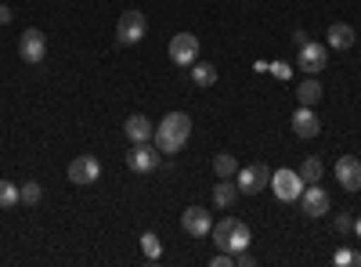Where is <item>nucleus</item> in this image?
<instances>
[{
	"instance_id": "9",
	"label": "nucleus",
	"mask_w": 361,
	"mask_h": 267,
	"mask_svg": "<svg viewBox=\"0 0 361 267\" xmlns=\"http://www.w3.org/2000/svg\"><path fill=\"white\" fill-rule=\"evenodd\" d=\"M325 62H329V51H325L322 44L307 40L304 47H300V58H296V69H304L307 76H318V73L325 69Z\"/></svg>"
},
{
	"instance_id": "11",
	"label": "nucleus",
	"mask_w": 361,
	"mask_h": 267,
	"mask_svg": "<svg viewBox=\"0 0 361 267\" xmlns=\"http://www.w3.org/2000/svg\"><path fill=\"white\" fill-rule=\"evenodd\" d=\"M98 177H102V163L94 156H76L69 163V181L73 185H94Z\"/></svg>"
},
{
	"instance_id": "16",
	"label": "nucleus",
	"mask_w": 361,
	"mask_h": 267,
	"mask_svg": "<svg viewBox=\"0 0 361 267\" xmlns=\"http://www.w3.org/2000/svg\"><path fill=\"white\" fill-rule=\"evenodd\" d=\"M329 47H333V51H347V47H354V25H347V22H333V25H329Z\"/></svg>"
},
{
	"instance_id": "1",
	"label": "nucleus",
	"mask_w": 361,
	"mask_h": 267,
	"mask_svg": "<svg viewBox=\"0 0 361 267\" xmlns=\"http://www.w3.org/2000/svg\"><path fill=\"white\" fill-rule=\"evenodd\" d=\"M188 137H192V116L188 112H170L166 120L156 127L152 144L159 148L163 156H173V152H180V148L188 144Z\"/></svg>"
},
{
	"instance_id": "7",
	"label": "nucleus",
	"mask_w": 361,
	"mask_h": 267,
	"mask_svg": "<svg viewBox=\"0 0 361 267\" xmlns=\"http://www.w3.org/2000/svg\"><path fill=\"white\" fill-rule=\"evenodd\" d=\"M180 228H185L192 239H206V235L214 231V217H209L206 206H188V210L180 213Z\"/></svg>"
},
{
	"instance_id": "8",
	"label": "nucleus",
	"mask_w": 361,
	"mask_h": 267,
	"mask_svg": "<svg viewBox=\"0 0 361 267\" xmlns=\"http://www.w3.org/2000/svg\"><path fill=\"white\" fill-rule=\"evenodd\" d=\"M267 185H271V173H267L264 163H253V166L238 170V192H243V195H257V192H264Z\"/></svg>"
},
{
	"instance_id": "3",
	"label": "nucleus",
	"mask_w": 361,
	"mask_h": 267,
	"mask_svg": "<svg viewBox=\"0 0 361 267\" xmlns=\"http://www.w3.org/2000/svg\"><path fill=\"white\" fill-rule=\"evenodd\" d=\"M145 29H148V18L145 11H123L116 22V40L123 44V47H134L145 40Z\"/></svg>"
},
{
	"instance_id": "5",
	"label": "nucleus",
	"mask_w": 361,
	"mask_h": 267,
	"mask_svg": "<svg viewBox=\"0 0 361 267\" xmlns=\"http://www.w3.org/2000/svg\"><path fill=\"white\" fill-rule=\"evenodd\" d=\"M18 54H22V62L40 66L44 54H47V37L40 33V29H25V33L18 37Z\"/></svg>"
},
{
	"instance_id": "25",
	"label": "nucleus",
	"mask_w": 361,
	"mask_h": 267,
	"mask_svg": "<svg viewBox=\"0 0 361 267\" xmlns=\"http://www.w3.org/2000/svg\"><path fill=\"white\" fill-rule=\"evenodd\" d=\"M333 263H340V267H347V263H361V256H357L354 249H340V253L333 256Z\"/></svg>"
},
{
	"instance_id": "14",
	"label": "nucleus",
	"mask_w": 361,
	"mask_h": 267,
	"mask_svg": "<svg viewBox=\"0 0 361 267\" xmlns=\"http://www.w3.org/2000/svg\"><path fill=\"white\" fill-rule=\"evenodd\" d=\"M336 181L347 192H361V163L354 156H340L336 159Z\"/></svg>"
},
{
	"instance_id": "26",
	"label": "nucleus",
	"mask_w": 361,
	"mask_h": 267,
	"mask_svg": "<svg viewBox=\"0 0 361 267\" xmlns=\"http://www.w3.org/2000/svg\"><path fill=\"white\" fill-rule=\"evenodd\" d=\"M209 267H235V256L231 253H217L214 260H209Z\"/></svg>"
},
{
	"instance_id": "20",
	"label": "nucleus",
	"mask_w": 361,
	"mask_h": 267,
	"mask_svg": "<svg viewBox=\"0 0 361 267\" xmlns=\"http://www.w3.org/2000/svg\"><path fill=\"white\" fill-rule=\"evenodd\" d=\"M192 80H195V87H214L217 83V69L209 62H192Z\"/></svg>"
},
{
	"instance_id": "12",
	"label": "nucleus",
	"mask_w": 361,
	"mask_h": 267,
	"mask_svg": "<svg viewBox=\"0 0 361 267\" xmlns=\"http://www.w3.org/2000/svg\"><path fill=\"white\" fill-rule=\"evenodd\" d=\"M300 210H304V217H325V213H329V195H325V188L307 185L304 192H300Z\"/></svg>"
},
{
	"instance_id": "28",
	"label": "nucleus",
	"mask_w": 361,
	"mask_h": 267,
	"mask_svg": "<svg viewBox=\"0 0 361 267\" xmlns=\"http://www.w3.org/2000/svg\"><path fill=\"white\" fill-rule=\"evenodd\" d=\"M235 267H253V256H250V249L235 253Z\"/></svg>"
},
{
	"instance_id": "17",
	"label": "nucleus",
	"mask_w": 361,
	"mask_h": 267,
	"mask_svg": "<svg viewBox=\"0 0 361 267\" xmlns=\"http://www.w3.org/2000/svg\"><path fill=\"white\" fill-rule=\"evenodd\" d=\"M296 98H300V105H307V108H314V105L322 101V83H318L314 76H307L304 83L296 87Z\"/></svg>"
},
{
	"instance_id": "23",
	"label": "nucleus",
	"mask_w": 361,
	"mask_h": 267,
	"mask_svg": "<svg viewBox=\"0 0 361 267\" xmlns=\"http://www.w3.org/2000/svg\"><path fill=\"white\" fill-rule=\"evenodd\" d=\"M141 249H145V256H148V260H159V253H163V246H159V239H156L152 231L141 235Z\"/></svg>"
},
{
	"instance_id": "24",
	"label": "nucleus",
	"mask_w": 361,
	"mask_h": 267,
	"mask_svg": "<svg viewBox=\"0 0 361 267\" xmlns=\"http://www.w3.org/2000/svg\"><path fill=\"white\" fill-rule=\"evenodd\" d=\"M18 195H22V202H25V206H37V202H40V195H44V188H40L37 181H29V185H22V188H18Z\"/></svg>"
},
{
	"instance_id": "22",
	"label": "nucleus",
	"mask_w": 361,
	"mask_h": 267,
	"mask_svg": "<svg viewBox=\"0 0 361 267\" xmlns=\"http://www.w3.org/2000/svg\"><path fill=\"white\" fill-rule=\"evenodd\" d=\"M22 195H18V185L11 181H0V210H11V206H18Z\"/></svg>"
},
{
	"instance_id": "2",
	"label": "nucleus",
	"mask_w": 361,
	"mask_h": 267,
	"mask_svg": "<svg viewBox=\"0 0 361 267\" xmlns=\"http://www.w3.org/2000/svg\"><path fill=\"white\" fill-rule=\"evenodd\" d=\"M214 246L221 249V253H243V249H250V242H253V235H250V224H243V221H235V217H224V221H217L214 224Z\"/></svg>"
},
{
	"instance_id": "19",
	"label": "nucleus",
	"mask_w": 361,
	"mask_h": 267,
	"mask_svg": "<svg viewBox=\"0 0 361 267\" xmlns=\"http://www.w3.org/2000/svg\"><path fill=\"white\" fill-rule=\"evenodd\" d=\"M300 177H304V185H318L322 177H325V166L318 156H307L304 163H300Z\"/></svg>"
},
{
	"instance_id": "4",
	"label": "nucleus",
	"mask_w": 361,
	"mask_h": 267,
	"mask_svg": "<svg viewBox=\"0 0 361 267\" xmlns=\"http://www.w3.org/2000/svg\"><path fill=\"white\" fill-rule=\"evenodd\" d=\"M271 188H275V195L282 202H296L307 185H304V177H300V170H275L271 173Z\"/></svg>"
},
{
	"instance_id": "6",
	"label": "nucleus",
	"mask_w": 361,
	"mask_h": 267,
	"mask_svg": "<svg viewBox=\"0 0 361 267\" xmlns=\"http://www.w3.org/2000/svg\"><path fill=\"white\" fill-rule=\"evenodd\" d=\"M195 58H199V37H195V33H177V37L170 40V62H173V66L185 69V66L195 62Z\"/></svg>"
},
{
	"instance_id": "21",
	"label": "nucleus",
	"mask_w": 361,
	"mask_h": 267,
	"mask_svg": "<svg viewBox=\"0 0 361 267\" xmlns=\"http://www.w3.org/2000/svg\"><path fill=\"white\" fill-rule=\"evenodd\" d=\"M214 173H217V177H231V173H238V159L228 156V152H217V156H214Z\"/></svg>"
},
{
	"instance_id": "31",
	"label": "nucleus",
	"mask_w": 361,
	"mask_h": 267,
	"mask_svg": "<svg viewBox=\"0 0 361 267\" xmlns=\"http://www.w3.org/2000/svg\"><path fill=\"white\" fill-rule=\"evenodd\" d=\"M354 235H357V239H361V217L354 221Z\"/></svg>"
},
{
	"instance_id": "30",
	"label": "nucleus",
	"mask_w": 361,
	"mask_h": 267,
	"mask_svg": "<svg viewBox=\"0 0 361 267\" xmlns=\"http://www.w3.org/2000/svg\"><path fill=\"white\" fill-rule=\"evenodd\" d=\"M11 18H15V11H11L8 4H0V25H8Z\"/></svg>"
},
{
	"instance_id": "13",
	"label": "nucleus",
	"mask_w": 361,
	"mask_h": 267,
	"mask_svg": "<svg viewBox=\"0 0 361 267\" xmlns=\"http://www.w3.org/2000/svg\"><path fill=\"white\" fill-rule=\"evenodd\" d=\"M293 130H296V137H304V141L318 137V130H322L318 112H314V108H307V105H300V108L293 112Z\"/></svg>"
},
{
	"instance_id": "18",
	"label": "nucleus",
	"mask_w": 361,
	"mask_h": 267,
	"mask_svg": "<svg viewBox=\"0 0 361 267\" xmlns=\"http://www.w3.org/2000/svg\"><path fill=\"white\" fill-rule=\"evenodd\" d=\"M235 199H238V185H231L228 177H221V185H214V206L217 210H228Z\"/></svg>"
},
{
	"instance_id": "10",
	"label": "nucleus",
	"mask_w": 361,
	"mask_h": 267,
	"mask_svg": "<svg viewBox=\"0 0 361 267\" xmlns=\"http://www.w3.org/2000/svg\"><path fill=\"white\" fill-rule=\"evenodd\" d=\"M156 163H159V148H152V141H141V144H134L130 152H127V166H130L134 173L156 170Z\"/></svg>"
},
{
	"instance_id": "27",
	"label": "nucleus",
	"mask_w": 361,
	"mask_h": 267,
	"mask_svg": "<svg viewBox=\"0 0 361 267\" xmlns=\"http://www.w3.org/2000/svg\"><path fill=\"white\" fill-rule=\"evenodd\" d=\"M336 231H340V235H347V231H354V221H350L347 213H340V217H336Z\"/></svg>"
},
{
	"instance_id": "15",
	"label": "nucleus",
	"mask_w": 361,
	"mask_h": 267,
	"mask_svg": "<svg viewBox=\"0 0 361 267\" xmlns=\"http://www.w3.org/2000/svg\"><path fill=\"white\" fill-rule=\"evenodd\" d=\"M123 134L134 144H141V141H152L156 137V127H152V120H145V116H127V120H123Z\"/></svg>"
},
{
	"instance_id": "29",
	"label": "nucleus",
	"mask_w": 361,
	"mask_h": 267,
	"mask_svg": "<svg viewBox=\"0 0 361 267\" xmlns=\"http://www.w3.org/2000/svg\"><path fill=\"white\" fill-rule=\"evenodd\" d=\"M271 73H275L279 80H289V66L286 62H275V66H271Z\"/></svg>"
}]
</instances>
